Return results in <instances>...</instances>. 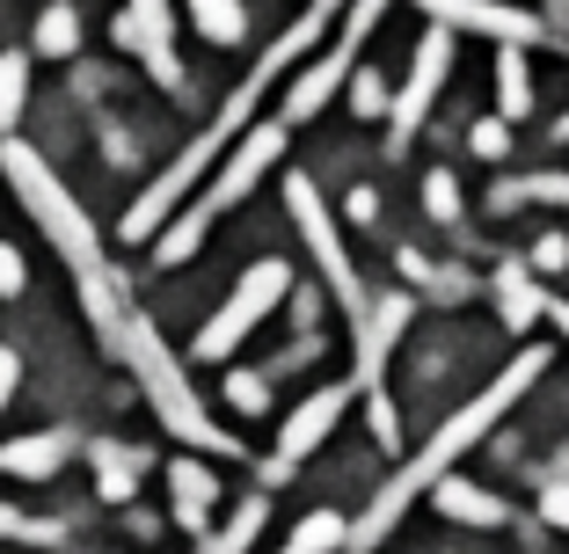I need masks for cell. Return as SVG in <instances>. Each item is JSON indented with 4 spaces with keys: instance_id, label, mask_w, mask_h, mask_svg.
Returning a JSON list of instances; mask_svg holds the SVG:
<instances>
[{
    "instance_id": "cell-11",
    "label": "cell",
    "mask_w": 569,
    "mask_h": 554,
    "mask_svg": "<svg viewBox=\"0 0 569 554\" xmlns=\"http://www.w3.org/2000/svg\"><path fill=\"white\" fill-rule=\"evenodd\" d=\"M409 314H417L409 292H380V300H366V314L351 321L358 329V386H366V394L380 386V372H387V357H395V343H402Z\"/></svg>"
},
{
    "instance_id": "cell-32",
    "label": "cell",
    "mask_w": 569,
    "mask_h": 554,
    "mask_svg": "<svg viewBox=\"0 0 569 554\" xmlns=\"http://www.w3.org/2000/svg\"><path fill=\"white\" fill-rule=\"evenodd\" d=\"M540 511H548V518L569 533V482H548V488H540Z\"/></svg>"
},
{
    "instance_id": "cell-29",
    "label": "cell",
    "mask_w": 569,
    "mask_h": 554,
    "mask_svg": "<svg viewBox=\"0 0 569 554\" xmlns=\"http://www.w3.org/2000/svg\"><path fill=\"white\" fill-rule=\"evenodd\" d=\"M503 147H511V124H503V118L475 124V153H482V161H503Z\"/></svg>"
},
{
    "instance_id": "cell-24",
    "label": "cell",
    "mask_w": 569,
    "mask_h": 554,
    "mask_svg": "<svg viewBox=\"0 0 569 554\" xmlns=\"http://www.w3.org/2000/svg\"><path fill=\"white\" fill-rule=\"evenodd\" d=\"M73 44H81V16L73 8H44L37 16V51L44 59H73Z\"/></svg>"
},
{
    "instance_id": "cell-31",
    "label": "cell",
    "mask_w": 569,
    "mask_h": 554,
    "mask_svg": "<svg viewBox=\"0 0 569 554\" xmlns=\"http://www.w3.org/2000/svg\"><path fill=\"white\" fill-rule=\"evenodd\" d=\"M366 409H372V437H380V445H395V437H402V431H395V402H387L380 386H372V394H366Z\"/></svg>"
},
{
    "instance_id": "cell-35",
    "label": "cell",
    "mask_w": 569,
    "mask_h": 554,
    "mask_svg": "<svg viewBox=\"0 0 569 554\" xmlns=\"http://www.w3.org/2000/svg\"><path fill=\"white\" fill-rule=\"evenodd\" d=\"M372 212H380V204H372V190H351V219H358V226H372Z\"/></svg>"
},
{
    "instance_id": "cell-26",
    "label": "cell",
    "mask_w": 569,
    "mask_h": 554,
    "mask_svg": "<svg viewBox=\"0 0 569 554\" xmlns=\"http://www.w3.org/2000/svg\"><path fill=\"white\" fill-rule=\"evenodd\" d=\"M0 540H59V525H44V518H22L8 496H0Z\"/></svg>"
},
{
    "instance_id": "cell-33",
    "label": "cell",
    "mask_w": 569,
    "mask_h": 554,
    "mask_svg": "<svg viewBox=\"0 0 569 554\" xmlns=\"http://www.w3.org/2000/svg\"><path fill=\"white\" fill-rule=\"evenodd\" d=\"M562 263H569V241H562V234H548V241L533 249V270H562Z\"/></svg>"
},
{
    "instance_id": "cell-17",
    "label": "cell",
    "mask_w": 569,
    "mask_h": 554,
    "mask_svg": "<svg viewBox=\"0 0 569 554\" xmlns=\"http://www.w3.org/2000/svg\"><path fill=\"white\" fill-rule=\"evenodd\" d=\"M139 474H147V453H132V445H96V488H102V504H132Z\"/></svg>"
},
{
    "instance_id": "cell-18",
    "label": "cell",
    "mask_w": 569,
    "mask_h": 554,
    "mask_svg": "<svg viewBox=\"0 0 569 554\" xmlns=\"http://www.w3.org/2000/svg\"><path fill=\"white\" fill-rule=\"evenodd\" d=\"M497 110H503V124H519L533 110V73H526L519 44H503V59H497Z\"/></svg>"
},
{
    "instance_id": "cell-25",
    "label": "cell",
    "mask_w": 569,
    "mask_h": 554,
    "mask_svg": "<svg viewBox=\"0 0 569 554\" xmlns=\"http://www.w3.org/2000/svg\"><path fill=\"white\" fill-rule=\"evenodd\" d=\"M227 402H234L241 416H263L270 409V380L263 372H227Z\"/></svg>"
},
{
    "instance_id": "cell-16",
    "label": "cell",
    "mask_w": 569,
    "mask_h": 554,
    "mask_svg": "<svg viewBox=\"0 0 569 554\" xmlns=\"http://www.w3.org/2000/svg\"><path fill=\"white\" fill-rule=\"evenodd\" d=\"M497 306H503V329H533V321L548 314V300H540V285H533V270L503 263L497 270Z\"/></svg>"
},
{
    "instance_id": "cell-1",
    "label": "cell",
    "mask_w": 569,
    "mask_h": 554,
    "mask_svg": "<svg viewBox=\"0 0 569 554\" xmlns=\"http://www.w3.org/2000/svg\"><path fill=\"white\" fill-rule=\"evenodd\" d=\"M540 372H548V351H519V365H503V372H497V386H482V394H475V402L460 409V416H446V423H438V431H431V445H423V453L409 460V467H402V474H395V482H387L380 496L366 504V518L351 525V547H380V540L395 533V525H402V511L417 504L423 488H438V482H446V474H452V460L468 453L475 437H482L489 423L503 416V409L519 402V394L540 380Z\"/></svg>"
},
{
    "instance_id": "cell-22",
    "label": "cell",
    "mask_w": 569,
    "mask_h": 554,
    "mask_svg": "<svg viewBox=\"0 0 569 554\" xmlns=\"http://www.w3.org/2000/svg\"><path fill=\"white\" fill-rule=\"evenodd\" d=\"M511 204H569V175H519V183H497V212Z\"/></svg>"
},
{
    "instance_id": "cell-30",
    "label": "cell",
    "mask_w": 569,
    "mask_h": 554,
    "mask_svg": "<svg viewBox=\"0 0 569 554\" xmlns=\"http://www.w3.org/2000/svg\"><path fill=\"white\" fill-rule=\"evenodd\" d=\"M423 198H431V219H460V198H452V175H446V169L423 183Z\"/></svg>"
},
{
    "instance_id": "cell-20",
    "label": "cell",
    "mask_w": 569,
    "mask_h": 554,
    "mask_svg": "<svg viewBox=\"0 0 569 554\" xmlns=\"http://www.w3.org/2000/svg\"><path fill=\"white\" fill-rule=\"evenodd\" d=\"M190 22H198L212 44H241V30H249L241 0H190Z\"/></svg>"
},
{
    "instance_id": "cell-8",
    "label": "cell",
    "mask_w": 569,
    "mask_h": 554,
    "mask_svg": "<svg viewBox=\"0 0 569 554\" xmlns=\"http://www.w3.org/2000/svg\"><path fill=\"white\" fill-rule=\"evenodd\" d=\"M446 67H452V30H431L417 44V67H409V81H402V95L387 102V153H402L409 139H417V124H423V110L438 102V88H446Z\"/></svg>"
},
{
    "instance_id": "cell-19",
    "label": "cell",
    "mask_w": 569,
    "mask_h": 554,
    "mask_svg": "<svg viewBox=\"0 0 569 554\" xmlns=\"http://www.w3.org/2000/svg\"><path fill=\"white\" fill-rule=\"evenodd\" d=\"M329 547H351V525L336 518V511H315V518H300V533L284 540V554H329Z\"/></svg>"
},
{
    "instance_id": "cell-9",
    "label": "cell",
    "mask_w": 569,
    "mask_h": 554,
    "mask_svg": "<svg viewBox=\"0 0 569 554\" xmlns=\"http://www.w3.org/2000/svg\"><path fill=\"white\" fill-rule=\"evenodd\" d=\"M417 8L438 30H475V37H497V44H540V37H555L540 16L503 8V0H417Z\"/></svg>"
},
{
    "instance_id": "cell-13",
    "label": "cell",
    "mask_w": 569,
    "mask_h": 554,
    "mask_svg": "<svg viewBox=\"0 0 569 554\" xmlns=\"http://www.w3.org/2000/svg\"><path fill=\"white\" fill-rule=\"evenodd\" d=\"M73 437L67 431H37V437H16V445H0V474H22V482H51V474L67 467Z\"/></svg>"
},
{
    "instance_id": "cell-34",
    "label": "cell",
    "mask_w": 569,
    "mask_h": 554,
    "mask_svg": "<svg viewBox=\"0 0 569 554\" xmlns=\"http://www.w3.org/2000/svg\"><path fill=\"white\" fill-rule=\"evenodd\" d=\"M16 380H22V357H16V351H0V409L16 402Z\"/></svg>"
},
{
    "instance_id": "cell-37",
    "label": "cell",
    "mask_w": 569,
    "mask_h": 554,
    "mask_svg": "<svg viewBox=\"0 0 569 554\" xmlns=\"http://www.w3.org/2000/svg\"><path fill=\"white\" fill-rule=\"evenodd\" d=\"M548 16H555V22H562V30H569V0H548Z\"/></svg>"
},
{
    "instance_id": "cell-2",
    "label": "cell",
    "mask_w": 569,
    "mask_h": 554,
    "mask_svg": "<svg viewBox=\"0 0 569 554\" xmlns=\"http://www.w3.org/2000/svg\"><path fill=\"white\" fill-rule=\"evenodd\" d=\"M110 351H118L124 365L139 372V386H147L153 416H161L168 431L183 437V445H204V453H227V460H234V437H227V431H219L212 416H204V402H198V394H190L183 365L168 357V343L153 336V321H147V314H132V321H124V329H118V343H110Z\"/></svg>"
},
{
    "instance_id": "cell-28",
    "label": "cell",
    "mask_w": 569,
    "mask_h": 554,
    "mask_svg": "<svg viewBox=\"0 0 569 554\" xmlns=\"http://www.w3.org/2000/svg\"><path fill=\"white\" fill-rule=\"evenodd\" d=\"M22 285H30V270H22V255L0 241V300H22Z\"/></svg>"
},
{
    "instance_id": "cell-21",
    "label": "cell",
    "mask_w": 569,
    "mask_h": 554,
    "mask_svg": "<svg viewBox=\"0 0 569 554\" xmlns=\"http://www.w3.org/2000/svg\"><path fill=\"white\" fill-rule=\"evenodd\" d=\"M263 511H270L263 496H249V504L234 511V525H227V533H212L198 554H249V547H256V533H263Z\"/></svg>"
},
{
    "instance_id": "cell-10",
    "label": "cell",
    "mask_w": 569,
    "mask_h": 554,
    "mask_svg": "<svg viewBox=\"0 0 569 554\" xmlns=\"http://www.w3.org/2000/svg\"><path fill=\"white\" fill-rule=\"evenodd\" d=\"M351 394H358V380H343V386H321V394H307L292 416H284V431H278V453H270V474H292L307 453H315L321 437L343 423V409H351Z\"/></svg>"
},
{
    "instance_id": "cell-6",
    "label": "cell",
    "mask_w": 569,
    "mask_h": 554,
    "mask_svg": "<svg viewBox=\"0 0 569 554\" xmlns=\"http://www.w3.org/2000/svg\"><path fill=\"white\" fill-rule=\"evenodd\" d=\"M380 8L387 0H358L351 8V22H343V37H336L329 51H321L315 67L292 81V95H284V124H307V118H321V102L343 88V73H351V59H358V44L372 37V22H380Z\"/></svg>"
},
{
    "instance_id": "cell-5",
    "label": "cell",
    "mask_w": 569,
    "mask_h": 554,
    "mask_svg": "<svg viewBox=\"0 0 569 554\" xmlns=\"http://www.w3.org/2000/svg\"><path fill=\"white\" fill-rule=\"evenodd\" d=\"M284 204H292V219H300V234H307V249H315L329 292L343 300V314L358 321V314H366V285H358V270H351V255H343V241H336V219L321 212L315 183H307V175H284Z\"/></svg>"
},
{
    "instance_id": "cell-12",
    "label": "cell",
    "mask_w": 569,
    "mask_h": 554,
    "mask_svg": "<svg viewBox=\"0 0 569 554\" xmlns=\"http://www.w3.org/2000/svg\"><path fill=\"white\" fill-rule=\"evenodd\" d=\"M212 467H198V460H168V504H176V525L183 533H204V518H212Z\"/></svg>"
},
{
    "instance_id": "cell-36",
    "label": "cell",
    "mask_w": 569,
    "mask_h": 554,
    "mask_svg": "<svg viewBox=\"0 0 569 554\" xmlns=\"http://www.w3.org/2000/svg\"><path fill=\"white\" fill-rule=\"evenodd\" d=\"M548 314H555V329L569 336V300H548Z\"/></svg>"
},
{
    "instance_id": "cell-3",
    "label": "cell",
    "mask_w": 569,
    "mask_h": 554,
    "mask_svg": "<svg viewBox=\"0 0 569 554\" xmlns=\"http://www.w3.org/2000/svg\"><path fill=\"white\" fill-rule=\"evenodd\" d=\"M284 132H292L284 118H278V124H256V132H249V139L234 147V161H227V175H219V183L204 190V198L190 204V212L176 219V226H168L161 241H153V263H161V270H168V263H190V255H198V241H204V226H212V219L227 212V204H241V198H249V190H256V183L270 175V161L284 153Z\"/></svg>"
},
{
    "instance_id": "cell-27",
    "label": "cell",
    "mask_w": 569,
    "mask_h": 554,
    "mask_svg": "<svg viewBox=\"0 0 569 554\" xmlns=\"http://www.w3.org/2000/svg\"><path fill=\"white\" fill-rule=\"evenodd\" d=\"M351 110H358V118H380V110H387V88H380V73H351Z\"/></svg>"
},
{
    "instance_id": "cell-23",
    "label": "cell",
    "mask_w": 569,
    "mask_h": 554,
    "mask_svg": "<svg viewBox=\"0 0 569 554\" xmlns=\"http://www.w3.org/2000/svg\"><path fill=\"white\" fill-rule=\"evenodd\" d=\"M22 95H30V59L22 51H0V132H16Z\"/></svg>"
},
{
    "instance_id": "cell-14",
    "label": "cell",
    "mask_w": 569,
    "mask_h": 554,
    "mask_svg": "<svg viewBox=\"0 0 569 554\" xmlns=\"http://www.w3.org/2000/svg\"><path fill=\"white\" fill-rule=\"evenodd\" d=\"M132 16H139V30H147V73L161 88H183V59H176V22H168V0H132Z\"/></svg>"
},
{
    "instance_id": "cell-4",
    "label": "cell",
    "mask_w": 569,
    "mask_h": 554,
    "mask_svg": "<svg viewBox=\"0 0 569 554\" xmlns=\"http://www.w3.org/2000/svg\"><path fill=\"white\" fill-rule=\"evenodd\" d=\"M0 169H8V183L22 190V204H30V219H37V226L51 234V249L67 255L73 270L102 263V241H96V226H88V212H81V204L67 198V183H59V175H51L44 161H37V153L22 147V139H8V147H0Z\"/></svg>"
},
{
    "instance_id": "cell-15",
    "label": "cell",
    "mask_w": 569,
    "mask_h": 554,
    "mask_svg": "<svg viewBox=\"0 0 569 554\" xmlns=\"http://www.w3.org/2000/svg\"><path fill=\"white\" fill-rule=\"evenodd\" d=\"M431 504L446 511L452 525H511V511H503V496H489V488L460 482V474H446V482L431 488Z\"/></svg>"
},
{
    "instance_id": "cell-7",
    "label": "cell",
    "mask_w": 569,
    "mask_h": 554,
    "mask_svg": "<svg viewBox=\"0 0 569 554\" xmlns=\"http://www.w3.org/2000/svg\"><path fill=\"white\" fill-rule=\"evenodd\" d=\"M284 292H292V270H284L278 255H270V263H256L249 278L234 285V300H227V306H219L212 321H204V336H198V357H227V351H234V343H241V336L256 329V321H263L270 306L284 300Z\"/></svg>"
}]
</instances>
